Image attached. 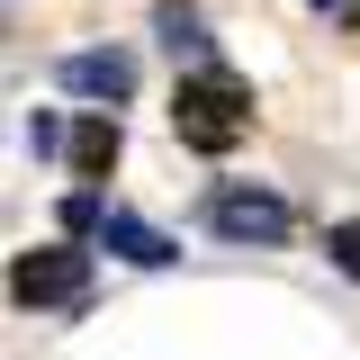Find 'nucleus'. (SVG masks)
<instances>
[{
  "mask_svg": "<svg viewBox=\"0 0 360 360\" xmlns=\"http://www.w3.org/2000/svg\"><path fill=\"white\" fill-rule=\"evenodd\" d=\"M315 9H342V0H315Z\"/></svg>",
  "mask_w": 360,
  "mask_h": 360,
  "instance_id": "9d476101",
  "label": "nucleus"
},
{
  "mask_svg": "<svg viewBox=\"0 0 360 360\" xmlns=\"http://www.w3.org/2000/svg\"><path fill=\"white\" fill-rule=\"evenodd\" d=\"M108 162H117V117H82V135H72V172L99 180Z\"/></svg>",
  "mask_w": 360,
  "mask_h": 360,
  "instance_id": "423d86ee",
  "label": "nucleus"
},
{
  "mask_svg": "<svg viewBox=\"0 0 360 360\" xmlns=\"http://www.w3.org/2000/svg\"><path fill=\"white\" fill-rule=\"evenodd\" d=\"M172 127H180V144H198V153H225L234 135L252 127V90L234 82L225 63H207V72H180V99H172Z\"/></svg>",
  "mask_w": 360,
  "mask_h": 360,
  "instance_id": "f257e3e1",
  "label": "nucleus"
},
{
  "mask_svg": "<svg viewBox=\"0 0 360 360\" xmlns=\"http://www.w3.org/2000/svg\"><path fill=\"white\" fill-rule=\"evenodd\" d=\"M82 288H90V252H72V243H37V252L9 262L18 307H82Z\"/></svg>",
  "mask_w": 360,
  "mask_h": 360,
  "instance_id": "f03ea898",
  "label": "nucleus"
},
{
  "mask_svg": "<svg viewBox=\"0 0 360 360\" xmlns=\"http://www.w3.org/2000/svg\"><path fill=\"white\" fill-rule=\"evenodd\" d=\"M99 252H117L127 270H172L180 262V243L162 234V225H144L135 207H108V217H99Z\"/></svg>",
  "mask_w": 360,
  "mask_h": 360,
  "instance_id": "39448f33",
  "label": "nucleus"
},
{
  "mask_svg": "<svg viewBox=\"0 0 360 360\" xmlns=\"http://www.w3.org/2000/svg\"><path fill=\"white\" fill-rule=\"evenodd\" d=\"M162 45H172L189 72H207V63H217V45H207V27H198L189 9H162Z\"/></svg>",
  "mask_w": 360,
  "mask_h": 360,
  "instance_id": "0eeeda50",
  "label": "nucleus"
},
{
  "mask_svg": "<svg viewBox=\"0 0 360 360\" xmlns=\"http://www.w3.org/2000/svg\"><path fill=\"white\" fill-rule=\"evenodd\" d=\"M27 153H37V162L63 153V117H54V108H27Z\"/></svg>",
  "mask_w": 360,
  "mask_h": 360,
  "instance_id": "1a4fd4ad",
  "label": "nucleus"
},
{
  "mask_svg": "<svg viewBox=\"0 0 360 360\" xmlns=\"http://www.w3.org/2000/svg\"><path fill=\"white\" fill-rule=\"evenodd\" d=\"M324 262L342 270V279H360V217H342V225H324Z\"/></svg>",
  "mask_w": 360,
  "mask_h": 360,
  "instance_id": "6e6552de",
  "label": "nucleus"
},
{
  "mask_svg": "<svg viewBox=\"0 0 360 360\" xmlns=\"http://www.w3.org/2000/svg\"><path fill=\"white\" fill-rule=\"evenodd\" d=\"M54 82L72 90V99L117 108V99H135V54H117V45H90V54H63V63H54Z\"/></svg>",
  "mask_w": 360,
  "mask_h": 360,
  "instance_id": "20e7f679",
  "label": "nucleus"
},
{
  "mask_svg": "<svg viewBox=\"0 0 360 360\" xmlns=\"http://www.w3.org/2000/svg\"><path fill=\"white\" fill-rule=\"evenodd\" d=\"M288 225H297V207L270 189H243V180H225L207 198V234H225V243H288Z\"/></svg>",
  "mask_w": 360,
  "mask_h": 360,
  "instance_id": "7ed1b4c3",
  "label": "nucleus"
}]
</instances>
